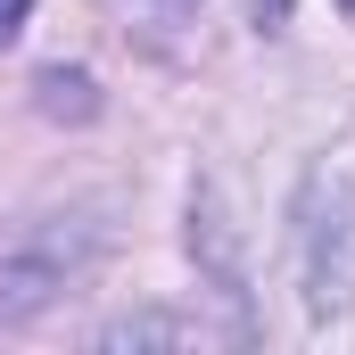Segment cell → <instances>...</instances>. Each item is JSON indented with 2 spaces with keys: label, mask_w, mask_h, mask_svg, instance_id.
<instances>
[{
  "label": "cell",
  "mask_w": 355,
  "mask_h": 355,
  "mask_svg": "<svg viewBox=\"0 0 355 355\" xmlns=\"http://www.w3.org/2000/svg\"><path fill=\"white\" fill-rule=\"evenodd\" d=\"M25 8H33V0H0V42H8V33L25 25Z\"/></svg>",
  "instance_id": "6da1fadb"
},
{
  "label": "cell",
  "mask_w": 355,
  "mask_h": 355,
  "mask_svg": "<svg viewBox=\"0 0 355 355\" xmlns=\"http://www.w3.org/2000/svg\"><path fill=\"white\" fill-rule=\"evenodd\" d=\"M339 8H347V17H355V0H339Z\"/></svg>",
  "instance_id": "7a4b0ae2"
}]
</instances>
